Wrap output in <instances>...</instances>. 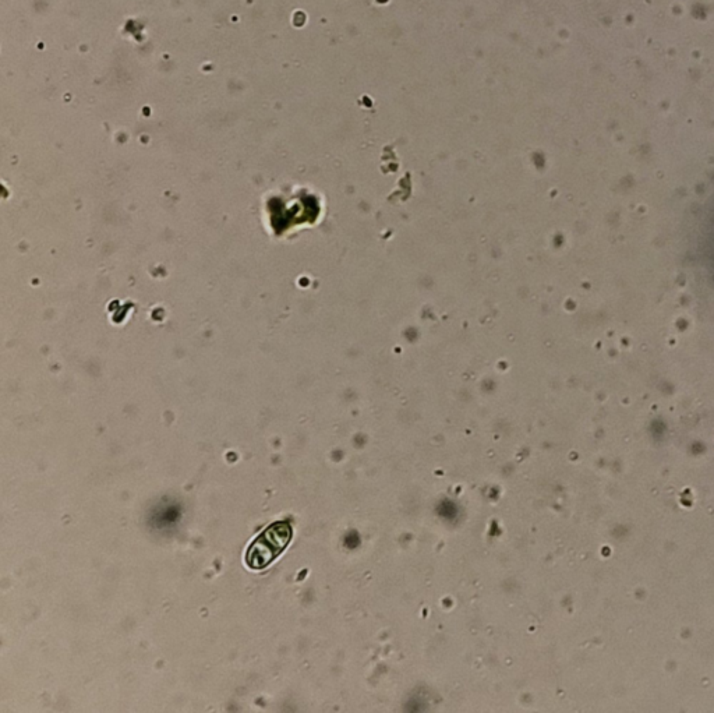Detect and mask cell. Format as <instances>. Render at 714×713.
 I'll return each mask as SVG.
<instances>
[{
    "label": "cell",
    "instance_id": "obj_1",
    "mask_svg": "<svg viewBox=\"0 0 714 713\" xmlns=\"http://www.w3.org/2000/svg\"><path fill=\"white\" fill-rule=\"evenodd\" d=\"M291 536V528L285 522H279V524L271 525L270 528L265 529L247 550V566L253 570H263L284 552Z\"/></svg>",
    "mask_w": 714,
    "mask_h": 713
}]
</instances>
